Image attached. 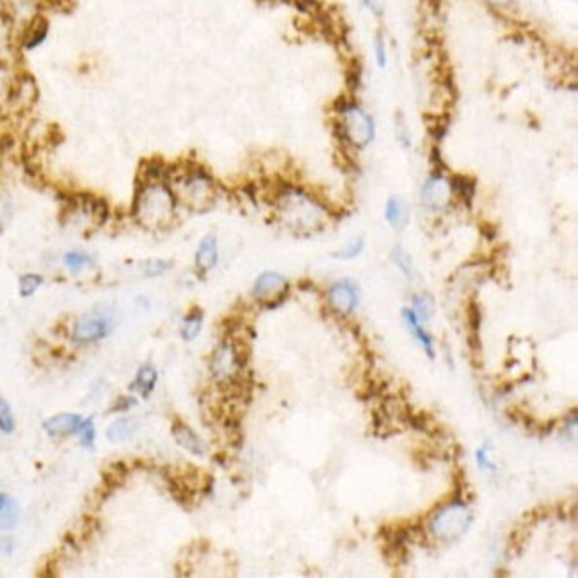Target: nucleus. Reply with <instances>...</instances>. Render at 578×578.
<instances>
[{
	"label": "nucleus",
	"mask_w": 578,
	"mask_h": 578,
	"mask_svg": "<svg viewBox=\"0 0 578 578\" xmlns=\"http://www.w3.org/2000/svg\"><path fill=\"white\" fill-rule=\"evenodd\" d=\"M274 210L278 221L298 235H310L322 230L327 219V209L315 196L290 183L278 187L274 195Z\"/></svg>",
	"instance_id": "1"
},
{
	"label": "nucleus",
	"mask_w": 578,
	"mask_h": 578,
	"mask_svg": "<svg viewBox=\"0 0 578 578\" xmlns=\"http://www.w3.org/2000/svg\"><path fill=\"white\" fill-rule=\"evenodd\" d=\"M178 200L171 183L164 180H139L132 203V216L146 230H164L176 217Z\"/></svg>",
	"instance_id": "2"
},
{
	"label": "nucleus",
	"mask_w": 578,
	"mask_h": 578,
	"mask_svg": "<svg viewBox=\"0 0 578 578\" xmlns=\"http://www.w3.org/2000/svg\"><path fill=\"white\" fill-rule=\"evenodd\" d=\"M169 183L178 205H185L192 212H207L216 205L217 183L202 164L175 165Z\"/></svg>",
	"instance_id": "3"
},
{
	"label": "nucleus",
	"mask_w": 578,
	"mask_h": 578,
	"mask_svg": "<svg viewBox=\"0 0 578 578\" xmlns=\"http://www.w3.org/2000/svg\"><path fill=\"white\" fill-rule=\"evenodd\" d=\"M334 125L337 133L349 148L363 151L376 139V119L352 98H340L334 105Z\"/></svg>",
	"instance_id": "4"
},
{
	"label": "nucleus",
	"mask_w": 578,
	"mask_h": 578,
	"mask_svg": "<svg viewBox=\"0 0 578 578\" xmlns=\"http://www.w3.org/2000/svg\"><path fill=\"white\" fill-rule=\"evenodd\" d=\"M118 324V312L112 305H100L87 310L73 324L72 338L77 344H91L107 337Z\"/></svg>",
	"instance_id": "5"
},
{
	"label": "nucleus",
	"mask_w": 578,
	"mask_h": 578,
	"mask_svg": "<svg viewBox=\"0 0 578 578\" xmlns=\"http://www.w3.org/2000/svg\"><path fill=\"white\" fill-rule=\"evenodd\" d=\"M471 513L461 502H452L449 507L435 514L431 520V532L435 538L450 542L470 528Z\"/></svg>",
	"instance_id": "6"
},
{
	"label": "nucleus",
	"mask_w": 578,
	"mask_h": 578,
	"mask_svg": "<svg viewBox=\"0 0 578 578\" xmlns=\"http://www.w3.org/2000/svg\"><path fill=\"white\" fill-rule=\"evenodd\" d=\"M452 185L450 180L443 175V171L436 169L425 178L420 190L422 205L431 212H442L452 202Z\"/></svg>",
	"instance_id": "7"
},
{
	"label": "nucleus",
	"mask_w": 578,
	"mask_h": 578,
	"mask_svg": "<svg viewBox=\"0 0 578 578\" xmlns=\"http://www.w3.org/2000/svg\"><path fill=\"white\" fill-rule=\"evenodd\" d=\"M253 298L267 308L281 305L288 295V281L276 271H266L255 280L251 290Z\"/></svg>",
	"instance_id": "8"
},
{
	"label": "nucleus",
	"mask_w": 578,
	"mask_h": 578,
	"mask_svg": "<svg viewBox=\"0 0 578 578\" xmlns=\"http://www.w3.org/2000/svg\"><path fill=\"white\" fill-rule=\"evenodd\" d=\"M327 305L333 310L337 315L349 317L354 313L358 308L359 302V292L352 281L340 280L334 281L329 288H327Z\"/></svg>",
	"instance_id": "9"
},
{
	"label": "nucleus",
	"mask_w": 578,
	"mask_h": 578,
	"mask_svg": "<svg viewBox=\"0 0 578 578\" xmlns=\"http://www.w3.org/2000/svg\"><path fill=\"white\" fill-rule=\"evenodd\" d=\"M242 366L244 365L239 359L235 342L230 340H224L214 351L212 359H210V370H212L214 377H217L219 381H230L231 377L237 376L239 370H242Z\"/></svg>",
	"instance_id": "10"
},
{
	"label": "nucleus",
	"mask_w": 578,
	"mask_h": 578,
	"mask_svg": "<svg viewBox=\"0 0 578 578\" xmlns=\"http://www.w3.org/2000/svg\"><path fill=\"white\" fill-rule=\"evenodd\" d=\"M219 263V244L216 235L209 234L200 241L195 255V266L200 273H210Z\"/></svg>",
	"instance_id": "11"
},
{
	"label": "nucleus",
	"mask_w": 578,
	"mask_h": 578,
	"mask_svg": "<svg viewBox=\"0 0 578 578\" xmlns=\"http://www.w3.org/2000/svg\"><path fill=\"white\" fill-rule=\"evenodd\" d=\"M171 432L175 442L178 443L182 449H185L187 452H190L192 456H203V454H205V445H203L202 438H200L189 425L182 424V422H175Z\"/></svg>",
	"instance_id": "12"
},
{
	"label": "nucleus",
	"mask_w": 578,
	"mask_h": 578,
	"mask_svg": "<svg viewBox=\"0 0 578 578\" xmlns=\"http://www.w3.org/2000/svg\"><path fill=\"white\" fill-rule=\"evenodd\" d=\"M80 422H82V418H80L79 415L61 413V415H55V417L48 418V420L43 424V429L50 436H68V435H73V432L79 431Z\"/></svg>",
	"instance_id": "13"
},
{
	"label": "nucleus",
	"mask_w": 578,
	"mask_h": 578,
	"mask_svg": "<svg viewBox=\"0 0 578 578\" xmlns=\"http://www.w3.org/2000/svg\"><path fill=\"white\" fill-rule=\"evenodd\" d=\"M403 319L404 322H406V326L410 327L411 334H413V337L420 342L422 347L425 349L429 358H435V344H432V337L422 327V320L418 319L417 312H415L413 308H410V306H406V308L403 310Z\"/></svg>",
	"instance_id": "14"
},
{
	"label": "nucleus",
	"mask_w": 578,
	"mask_h": 578,
	"mask_svg": "<svg viewBox=\"0 0 578 578\" xmlns=\"http://www.w3.org/2000/svg\"><path fill=\"white\" fill-rule=\"evenodd\" d=\"M384 219L393 230L406 228L408 221H410V209H408L406 202L403 198H397V196L388 198V202L384 205Z\"/></svg>",
	"instance_id": "15"
},
{
	"label": "nucleus",
	"mask_w": 578,
	"mask_h": 578,
	"mask_svg": "<svg viewBox=\"0 0 578 578\" xmlns=\"http://www.w3.org/2000/svg\"><path fill=\"white\" fill-rule=\"evenodd\" d=\"M48 34H50V26H48L47 20H36L23 34L22 48L26 52H33L36 48L43 47L45 41L48 40Z\"/></svg>",
	"instance_id": "16"
},
{
	"label": "nucleus",
	"mask_w": 578,
	"mask_h": 578,
	"mask_svg": "<svg viewBox=\"0 0 578 578\" xmlns=\"http://www.w3.org/2000/svg\"><path fill=\"white\" fill-rule=\"evenodd\" d=\"M139 425H141V422L137 420V418L121 417L109 425L107 438L114 443L126 442V440H130L137 431H139Z\"/></svg>",
	"instance_id": "17"
},
{
	"label": "nucleus",
	"mask_w": 578,
	"mask_h": 578,
	"mask_svg": "<svg viewBox=\"0 0 578 578\" xmlns=\"http://www.w3.org/2000/svg\"><path fill=\"white\" fill-rule=\"evenodd\" d=\"M20 520V507L13 496L0 493V528L9 530L15 528Z\"/></svg>",
	"instance_id": "18"
},
{
	"label": "nucleus",
	"mask_w": 578,
	"mask_h": 578,
	"mask_svg": "<svg viewBox=\"0 0 578 578\" xmlns=\"http://www.w3.org/2000/svg\"><path fill=\"white\" fill-rule=\"evenodd\" d=\"M157 379H158L157 370H155L151 365H144L137 370V376H136V379H133L132 388L137 390V392H139L143 397H148L151 392H153L155 384H157Z\"/></svg>",
	"instance_id": "19"
},
{
	"label": "nucleus",
	"mask_w": 578,
	"mask_h": 578,
	"mask_svg": "<svg viewBox=\"0 0 578 578\" xmlns=\"http://www.w3.org/2000/svg\"><path fill=\"white\" fill-rule=\"evenodd\" d=\"M202 327H203V312L200 308H192L185 317H183L182 329H180V333H182L183 340L190 342L198 337L200 331H202Z\"/></svg>",
	"instance_id": "20"
},
{
	"label": "nucleus",
	"mask_w": 578,
	"mask_h": 578,
	"mask_svg": "<svg viewBox=\"0 0 578 578\" xmlns=\"http://www.w3.org/2000/svg\"><path fill=\"white\" fill-rule=\"evenodd\" d=\"M450 185H452V195L470 207L475 196V180L470 176H454L450 178Z\"/></svg>",
	"instance_id": "21"
},
{
	"label": "nucleus",
	"mask_w": 578,
	"mask_h": 578,
	"mask_svg": "<svg viewBox=\"0 0 578 578\" xmlns=\"http://www.w3.org/2000/svg\"><path fill=\"white\" fill-rule=\"evenodd\" d=\"M62 263H65L66 269L70 271V273H80V271L87 269V267H91L94 263L93 256L87 255L86 251H79V249H72V251L65 253V256H62Z\"/></svg>",
	"instance_id": "22"
},
{
	"label": "nucleus",
	"mask_w": 578,
	"mask_h": 578,
	"mask_svg": "<svg viewBox=\"0 0 578 578\" xmlns=\"http://www.w3.org/2000/svg\"><path fill=\"white\" fill-rule=\"evenodd\" d=\"M45 280L41 274H34V273H27V274H22L18 280V294L20 298L27 299V298H33L34 294H36L38 290H40L41 287H43Z\"/></svg>",
	"instance_id": "23"
},
{
	"label": "nucleus",
	"mask_w": 578,
	"mask_h": 578,
	"mask_svg": "<svg viewBox=\"0 0 578 578\" xmlns=\"http://www.w3.org/2000/svg\"><path fill=\"white\" fill-rule=\"evenodd\" d=\"M139 267H141V274H143V276L158 278L171 269V262H168V260H160V258H151V260H144Z\"/></svg>",
	"instance_id": "24"
},
{
	"label": "nucleus",
	"mask_w": 578,
	"mask_h": 578,
	"mask_svg": "<svg viewBox=\"0 0 578 578\" xmlns=\"http://www.w3.org/2000/svg\"><path fill=\"white\" fill-rule=\"evenodd\" d=\"M392 262L396 263L397 269H399L400 273H403L404 276L408 278V280H411V278H413V262H411V256L408 255V253L404 251L403 248L393 249Z\"/></svg>",
	"instance_id": "25"
},
{
	"label": "nucleus",
	"mask_w": 578,
	"mask_h": 578,
	"mask_svg": "<svg viewBox=\"0 0 578 578\" xmlns=\"http://www.w3.org/2000/svg\"><path fill=\"white\" fill-rule=\"evenodd\" d=\"M363 249H365V241H363L361 237H358V239H354V241L349 242L345 248L338 249L337 253H333V256L338 260H354L361 255Z\"/></svg>",
	"instance_id": "26"
},
{
	"label": "nucleus",
	"mask_w": 578,
	"mask_h": 578,
	"mask_svg": "<svg viewBox=\"0 0 578 578\" xmlns=\"http://www.w3.org/2000/svg\"><path fill=\"white\" fill-rule=\"evenodd\" d=\"M411 308L417 312L418 319L420 320H427L431 319L432 312H435V302L429 295H415L413 298V306Z\"/></svg>",
	"instance_id": "27"
},
{
	"label": "nucleus",
	"mask_w": 578,
	"mask_h": 578,
	"mask_svg": "<svg viewBox=\"0 0 578 578\" xmlns=\"http://www.w3.org/2000/svg\"><path fill=\"white\" fill-rule=\"evenodd\" d=\"M0 431L13 432L15 431V418H13L11 406L0 397Z\"/></svg>",
	"instance_id": "28"
},
{
	"label": "nucleus",
	"mask_w": 578,
	"mask_h": 578,
	"mask_svg": "<svg viewBox=\"0 0 578 578\" xmlns=\"http://www.w3.org/2000/svg\"><path fill=\"white\" fill-rule=\"evenodd\" d=\"M373 50H376V61L379 68H386L388 65V52H386V43H384V38L381 34H377L376 40H373Z\"/></svg>",
	"instance_id": "29"
},
{
	"label": "nucleus",
	"mask_w": 578,
	"mask_h": 578,
	"mask_svg": "<svg viewBox=\"0 0 578 578\" xmlns=\"http://www.w3.org/2000/svg\"><path fill=\"white\" fill-rule=\"evenodd\" d=\"M77 432H79V436H80V440H82L84 445L86 447L93 445L94 427H93V420H91V418H86V420L80 422V427Z\"/></svg>",
	"instance_id": "30"
},
{
	"label": "nucleus",
	"mask_w": 578,
	"mask_h": 578,
	"mask_svg": "<svg viewBox=\"0 0 578 578\" xmlns=\"http://www.w3.org/2000/svg\"><path fill=\"white\" fill-rule=\"evenodd\" d=\"M481 310H479L477 302L471 301L470 306H468V324H470L471 333H479V327H481Z\"/></svg>",
	"instance_id": "31"
},
{
	"label": "nucleus",
	"mask_w": 578,
	"mask_h": 578,
	"mask_svg": "<svg viewBox=\"0 0 578 578\" xmlns=\"http://www.w3.org/2000/svg\"><path fill=\"white\" fill-rule=\"evenodd\" d=\"M477 463L481 468H488V470H493V471L496 470V467L491 463V461H489V457H488V447H484V449H481L477 452Z\"/></svg>",
	"instance_id": "32"
},
{
	"label": "nucleus",
	"mask_w": 578,
	"mask_h": 578,
	"mask_svg": "<svg viewBox=\"0 0 578 578\" xmlns=\"http://www.w3.org/2000/svg\"><path fill=\"white\" fill-rule=\"evenodd\" d=\"M491 6H496V8H506V6L513 4V0H486Z\"/></svg>",
	"instance_id": "33"
}]
</instances>
